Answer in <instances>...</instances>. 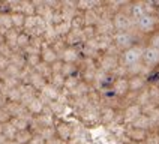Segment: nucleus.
Returning <instances> with one entry per match:
<instances>
[{"label": "nucleus", "instance_id": "obj_50", "mask_svg": "<svg viewBox=\"0 0 159 144\" xmlns=\"http://www.w3.org/2000/svg\"><path fill=\"white\" fill-rule=\"evenodd\" d=\"M156 15L159 17V6H158V9H156Z\"/></svg>", "mask_w": 159, "mask_h": 144}, {"label": "nucleus", "instance_id": "obj_8", "mask_svg": "<svg viewBox=\"0 0 159 144\" xmlns=\"http://www.w3.org/2000/svg\"><path fill=\"white\" fill-rule=\"evenodd\" d=\"M81 56L83 54H81V50H78V47H66V50L59 56V59L63 63H75V65H80Z\"/></svg>", "mask_w": 159, "mask_h": 144}, {"label": "nucleus", "instance_id": "obj_4", "mask_svg": "<svg viewBox=\"0 0 159 144\" xmlns=\"http://www.w3.org/2000/svg\"><path fill=\"white\" fill-rule=\"evenodd\" d=\"M143 65L149 69H155L159 66V48H155L152 45H146L144 54H143Z\"/></svg>", "mask_w": 159, "mask_h": 144}, {"label": "nucleus", "instance_id": "obj_44", "mask_svg": "<svg viewBox=\"0 0 159 144\" xmlns=\"http://www.w3.org/2000/svg\"><path fill=\"white\" fill-rule=\"evenodd\" d=\"M45 144H68V141H63V140H60V138H53L51 141H47Z\"/></svg>", "mask_w": 159, "mask_h": 144}, {"label": "nucleus", "instance_id": "obj_7", "mask_svg": "<svg viewBox=\"0 0 159 144\" xmlns=\"http://www.w3.org/2000/svg\"><path fill=\"white\" fill-rule=\"evenodd\" d=\"M56 137L60 138L63 141H71V138L74 137V126L65 120H57L56 125Z\"/></svg>", "mask_w": 159, "mask_h": 144}, {"label": "nucleus", "instance_id": "obj_32", "mask_svg": "<svg viewBox=\"0 0 159 144\" xmlns=\"http://www.w3.org/2000/svg\"><path fill=\"white\" fill-rule=\"evenodd\" d=\"M66 47H68V45H66L65 38H59V39H56V41L53 42V45H51V48H53V50L57 54H59V56H60V54H62L63 51L66 50Z\"/></svg>", "mask_w": 159, "mask_h": 144}, {"label": "nucleus", "instance_id": "obj_11", "mask_svg": "<svg viewBox=\"0 0 159 144\" xmlns=\"http://www.w3.org/2000/svg\"><path fill=\"white\" fill-rule=\"evenodd\" d=\"M147 87V78L141 75L129 77V92L131 93H140L141 90Z\"/></svg>", "mask_w": 159, "mask_h": 144}, {"label": "nucleus", "instance_id": "obj_42", "mask_svg": "<svg viewBox=\"0 0 159 144\" xmlns=\"http://www.w3.org/2000/svg\"><path fill=\"white\" fill-rule=\"evenodd\" d=\"M146 141H147V144H159V134H152V132H149Z\"/></svg>", "mask_w": 159, "mask_h": 144}, {"label": "nucleus", "instance_id": "obj_36", "mask_svg": "<svg viewBox=\"0 0 159 144\" xmlns=\"http://www.w3.org/2000/svg\"><path fill=\"white\" fill-rule=\"evenodd\" d=\"M26 60H27V65H29L30 68H33V69L42 62L41 56H38V54H36V56H26Z\"/></svg>", "mask_w": 159, "mask_h": 144}, {"label": "nucleus", "instance_id": "obj_29", "mask_svg": "<svg viewBox=\"0 0 159 144\" xmlns=\"http://www.w3.org/2000/svg\"><path fill=\"white\" fill-rule=\"evenodd\" d=\"M17 134H18V131L15 129V126L12 125L11 122L3 125V135L6 137V140H15Z\"/></svg>", "mask_w": 159, "mask_h": 144}, {"label": "nucleus", "instance_id": "obj_37", "mask_svg": "<svg viewBox=\"0 0 159 144\" xmlns=\"http://www.w3.org/2000/svg\"><path fill=\"white\" fill-rule=\"evenodd\" d=\"M11 114L8 113V110L3 107V108H0V123L2 125H5V123H8V122H11Z\"/></svg>", "mask_w": 159, "mask_h": 144}, {"label": "nucleus", "instance_id": "obj_25", "mask_svg": "<svg viewBox=\"0 0 159 144\" xmlns=\"http://www.w3.org/2000/svg\"><path fill=\"white\" fill-rule=\"evenodd\" d=\"M35 72H38V74H41L44 78H47V80H50L51 78V75H53V72H51V66L50 65H47V63L41 62L38 66L35 68Z\"/></svg>", "mask_w": 159, "mask_h": 144}, {"label": "nucleus", "instance_id": "obj_14", "mask_svg": "<svg viewBox=\"0 0 159 144\" xmlns=\"http://www.w3.org/2000/svg\"><path fill=\"white\" fill-rule=\"evenodd\" d=\"M36 122L41 128H54L57 125V120H56V116L53 113H42L41 116L36 117Z\"/></svg>", "mask_w": 159, "mask_h": 144}, {"label": "nucleus", "instance_id": "obj_47", "mask_svg": "<svg viewBox=\"0 0 159 144\" xmlns=\"http://www.w3.org/2000/svg\"><path fill=\"white\" fill-rule=\"evenodd\" d=\"M5 42H6V41H5V36H2V35H0V45H2V44H5Z\"/></svg>", "mask_w": 159, "mask_h": 144}, {"label": "nucleus", "instance_id": "obj_17", "mask_svg": "<svg viewBox=\"0 0 159 144\" xmlns=\"http://www.w3.org/2000/svg\"><path fill=\"white\" fill-rule=\"evenodd\" d=\"M41 59H42V62L47 63V65H50V66H51L54 62L60 60V59H59V54L56 53L51 47H48V48H45V50L41 51Z\"/></svg>", "mask_w": 159, "mask_h": 144}, {"label": "nucleus", "instance_id": "obj_49", "mask_svg": "<svg viewBox=\"0 0 159 144\" xmlns=\"http://www.w3.org/2000/svg\"><path fill=\"white\" fill-rule=\"evenodd\" d=\"M0 135H3V125L0 123Z\"/></svg>", "mask_w": 159, "mask_h": 144}, {"label": "nucleus", "instance_id": "obj_26", "mask_svg": "<svg viewBox=\"0 0 159 144\" xmlns=\"http://www.w3.org/2000/svg\"><path fill=\"white\" fill-rule=\"evenodd\" d=\"M11 123L15 126V129H17L18 132L30 129V122H27V120H24V119H20V117H14V119H11Z\"/></svg>", "mask_w": 159, "mask_h": 144}, {"label": "nucleus", "instance_id": "obj_18", "mask_svg": "<svg viewBox=\"0 0 159 144\" xmlns=\"http://www.w3.org/2000/svg\"><path fill=\"white\" fill-rule=\"evenodd\" d=\"M9 62H11V65L17 66L20 69H24L27 66V60H26L24 53H23V50H21V51H17V53H12V56L9 57Z\"/></svg>", "mask_w": 159, "mask_h": 144}, {"label": "nucleus", "instance_id": "obj_21", "mask_svg": "<svg viewBox=\"0 0 159 144\" xmlns=\"http://www.w3.org/2000/svg\"><path fill=\"white\" fill-rule=\"evenodd\" d=\"M80 71V65L75 63H63V69H62V75L65 78H69V77H75Z\"/></svg>", "mask_w": 159, "mask_h": 144}, {"label": "nucleus", "instance_id": "obj_43", "mask_svg": "<svg viewBox=\"0 0 159 144\" xmlns=\"http://www.w3.org/2000/svg\"><path fill=\"white\" fill-rule=\"evenodd\" d=\"M45 143H47V141H45L41 135H33V138L29 141V144H45Z\"/></svg>", "mask_w": 159, "mask_h": 144}, {"label": "nucleus", "instance_id": "obj_34", "mask_svg": "<svg viewBox=\"0 0 159 144\" xmlns=\"http://www.w3.org/2000/svg\"><path fill=\"white\" fill-rule=\"evenodd\" d=\"M17 45L20 50H24L27 45H30V36L27 35V33H24V32H21L17 39Z\"/></svg>", "mask_w": 159, "mask_h": 144}, {"label": "nucleus", "instance_id": "obj_16", "mask_svg": "<svg viewBox=\"0 0 159 144\" xmlns=\"http://www.w3.org/2000/svg\"><path fill=\"white\" fill-rule=\"evenodd\" d=\"M150 123H152V119L150 116H147V114H140V116L137 117L135 120L132 122V128H137V129H143V131H149V128H150Z\"/></svg>", "mask_w": 159, "mask_h": 144}, {"label": "nucleus", "instance_id": "obj_41", "mask_svg": "<svg viewBox=\"0 0 159 144\" xmlns=\"http://www.w3.org/2000/svg\"><path fill=\"white\" fill-rule=\"evenodd\" d=\"M9 65H11V62H9L8 57H5V56H2V54H0V72L6 71V68H8Z\"/></svg>", "mask_w": 159, "mask_h": 144}, {"label": "nucleus", "instance_id": "obj_35", "mask_svg": "<svg viewBox=\"0 0 159 144\" xmlns=\"http://www.w3.org/2000/svg\"><path fill=\"white\" fill-rule=\"evenodd\" d=\"M20 72L21 69L17 68V66H14V65H9L8 68H6V71L3 72L5 75H8V77H14V78H20Z\"/></svg>", "mask_w": 159, "mask_h": 144}, {"label": "nucleus", "instance_id": "obj_19", "mask_svg": "<svg viewBox=\"0 0 159 144\" xmlns=\"http://www.w3.org/2000/svg\"><path fill=\"white\" fill-rule=\"evenodd\" d=\"M44 108L45 105L41 102V99L39 98H35L30 104H29V107H27V111L32 114L33 117H38V116H41L42 113H44Z\"/></svg>", "mask_w": 159, "mask_h": 144}, {"label": "nucleus", "instance_id": "obj_15", "mask_svg": "<svg viewBox=\"0 0 159 144\" xmlns=\"http://www.w3.org/2000/svg\"><path fill=\"white\" fill-rule=\"evenodd\" d=\"M5 108L8 110V113L11 114V117H23L27 113V108L24 105H21L20 102H8Z\"/></svg>", "mask_w": 159, "mask_h": 144}, {"label": "nucleus", "instance_id": "obj_40", "mask_svg": "<svg viewBox=\"0 0 159 144\" xmlns=\"http://www.w3.org/2000/svg\"><path fill=\"white\" fill-rule=\"evenodd\" d=\"M62 69H63V62L62 60H57L51 65V72L53 74H62Z\"/></svg>", "mask_w": 159, "mask_h": 144}, {"label": "nucleus", "instance_id": "obj_3", "mask_svg": "<svg viewBox=\"0 0 159 144\" xmlns=\"http://www.w3.org/2000/svg\"><path fill=\"white\" fill-rule=\"evenodd\" d=\"M113 42L114 45L119 48V50H128V48H131L132 45L137 44V41H135V36L134 33L131 32H114L113 33Z\"/></svg>", "mask_w": 159, "mask_h": 144}, {"label": "nucleus", "instance_id": "obj_5", "mask_svg": "<svg viewBox=\"0 0 159 144\" xmlns=\"http://www.w3.org/2000/svg\"><path fill=\"white\" fill-rule=\"evenodd\" d=\"M110 89L116 98H125L126 95H129V78H116L113 80Z\"/></svg>", "mask_w": 159, "mask_h": 144}, {"label": "nucleus", "instance_id": "obj_45", "mask_svg": "<svg viewBox=\"0 0 159 144\" xmlns=\"http://www.w3.org/2000/svg\"><path fill=\"white\" fill-rule=\"evenodd\" d=\"M6 104H8V98H6L3 93H0V108H3Z\"/></svg>", "mask_w": 159, "mask_h": 144}, {"label": "nucleus", "instance_id": "obj_24", "mask_svg": "<svg viewBox=\"0 0 159 144\" xmlns=\"http://www.w3.org/2000/svg\"><path fill=\"white\" fill-rule=\"evenodd\" d=\"M65 77H63L62 74H53L51 75V78L48 80V83L53 86V87H56V89H59V90H62L65 89Z\"/></svg>", "mask_w": 159, "mask_h": 144}, {"label": "nucleus", "instance_id": "obj_2", "mask_svg": "<svg viewBox=\"0 0 159 144\" xmlns=\"http://www.w3.org/2000/svg\"><path fill=\"white\" fill-rule=\"evenodd\" d=\"M137 30L144 36H152L153 33L159 32V17L156 14L144 15L140 21H137Z\"/></svg>", "mask_w": 159, "mask_h": 144}, {"label": "nucleus", "instance_id": "obj_22", "mask_svg": "<svg viewBox=\"0 0 159 144\" xmlns=\"http://www.w3.org/2000/svg\"><path fill=\"white\" fill-rule=\"evenodd\" d=\"M20 12L26 17H33L36 15V8L33 2H20Z\"/></svg>", "mask_w": 159, "mask_h": 144}, {"label": "nucleus", "instance_id": "obj_23", "mask_svg": "<svg viewBox=\"0 0 159 144\" xmlns=\"http://www.w3.org/2000/svg\"><path fill=\"white\" fill-rule=\"evenodd\" d=\"M44 39L45 42H48L50 45H53V42L56 39H59V36H57V32H56V27L53 24H48L47 29H45V33H44Z\"/></svg>", "mask_w": 159, "mask_h": 144}, {"label": "nucleus", "instance_id": "obj_38", "mask_svg": "<svg viewBox=\"0 0 159 144\" xmlns=\"http://www.w3.org/2000/svg\"><path fill=\"white\" fill-rule=\"evenodd\" d=\"M12 53H14V51H12V48H11L6 42L0 45V54H2V56H5V57H8L9 59V57L12 56Z\"/></svg>", "mask_w": 159, "mask_h": 144}, {"label": "nucleus", "instance_id": "obj_20", "mask_svg": "<svg viewBox=\"0 0 159 144\" xmlns=\"http://www.w3.org/2000/svg\"><path fill=\"white\" fill-rule=\"evenodd\" d=\"M11 18H12V26H14V29L23 32L24 21H26V15H23L21 12H11Z\"/></svg>", "mask_w": 159, "mask_h": 144}, {"label": "nucleus", "instance_id": "obj_33", "mask_svg": "<svg viewBox=\"0 0 159 144\" xmlns=\"http://www.w3.org/2000/svg\"><path fill=\"white\" fill-rule=\"evenodd\" d=\"M80 83H81V78H80V77H77V75H75V77H69V78L65 80V89L71 92V90H74L78 86Z\"/></svg>", "mask_w": 159, "mask_h": 144}, {"label": "nucleus", "instance_id": "obj_51", "mask_svg": "<svg viewBox=\"0 0 159 144\" xmlns=\"http://www.w3.org/2000/svg\"><path fill=\"white\" fill-rule=\"evenodd\" d=\"M158 86H159V83H158Z\"/></svg>", "mask_w": 159, "mask_h": 144}, {"label": "nucleus", "instance_id": "obj_12", "mask_svg": "<svg viewBox=\"0 0 159 144\" xmlns=\"http://www.w3.org/2000/svg\"><path fill=\"white\" fill-rule=\"evenodd\" d=\"M126 137L131 138L132 141H137V143H141L147 138L149 132L147 131H143V129H137V128H132V126H128L126 128Z\"/></svg>", "mask_w": 159, "mask_h": 144}, {"label": "nucleus", "instance_id": "obj_10", "mask_svg": "<svg viewBox=\"0 0 159 144\" xmlns=\"http://www.w3.org/2000/svg\"><path fill=\"white\" fill-rule=\"evenodd\" d=\"M146 14V8H144V2H132L129 3V17L132 18L134 21H140Z\"/></svg>", "mask_w": 159, "mask_h": 144}, {"label": "nucleus", "instance_id": "obj_39", "mask_svg": "<svg viewBox=\"0 0 159 144\" xmlns=\"http://www.w3.org/2000/svg\"><path fill=\"white\" fill-rule=\"evenodd\" d=\"M147 45H152V47H155V48H159V32L153 33V35L149 38Z\"/></svg>", "mask_w": 159, "mask_h": 144}, {"label": "nucleus", "instance_id": "obj_46", "mask_svg": "<svg viewBox=\"0 0 159 144\" xmlns=\"http://www.w3.org/2000/svg\"><path fill=\"white\" fill-rule=\"evenodd\" d=\"M3 144H18V143L15 141V140H6V141H5Z\"/></svg>", "mask_w": 159, "mask_h": 144}, {"label": "nucleus", "instance_id": "obj_9", "mask_svg": "<svg viewBox=\"0 0 159 144\" xmlns=\"http://www.w3.org/2000/svg\"><path fill=\"white\" fill-rule=\"evenodd\" d=\"M122 111H123V125H132L134 120L143 113V108L137 104H132Z\"/></svg>", "mask_w": 159, "mask_h": 144}, {"label": "nucleus", "instance_id": "obj_27", "mask_svg": "<svg viewBox=\"0 0 159 144\" xmlns=\"http://www.w3.org/2000/svg\"><path fill=\"white\" fill-rule=\"evenodd\" d=\"M33 132L30 131V129H27V131H21V132H18L17 137H15V141L18 144H29V141L33 138Z\"/></svg>", "mask_w": 159, "mask_h": 144}, {"label": "nucleus", "instance_id": "obj_13", "mask_svg": "<svg viewBox=\"0 0 159 144\" xmlns=\"http://www.w3.org/2000/svg\"><path fill=\"white\" fill-rule=\"evenodd\" d=\"M27 84H30V86H32L36 92H41V90H42L45 86L48 84V80H47V78H44L41 74L33 72V74L29 77V83H27Z\"/></svg>", "mask_w": 159, "mask_h": 144}, {"label": "nucleus", "instance_id": "obj_1", "mask_svg": "<svg viewBox=\"0 0 159 144\" xmlns=\"http://www.w3.org/2000/svg\"><path fill=\"white\" fill-rule=\"evenodd\" d=\"M147 44L143 42H137L135 45H132L131 48L122 51L120 57H119V65H122L125 68H131L137 63L143 62V54H144V48Z\"/></svg>", "mask_w": 159, "mask_h": 144}, {"label": "nucleus", "instance_id": "obj_6", "mask_svg": "<svg viewBox=\"0 0 159 144\" xmlns=\"http://www.w3.org/2000/svg\"><path fill=\"white\" fill-rule=\"evenodd\" d=\"M96 63H98V69L107 72V74H111V72L119 66V57H113V56H108V54H102L96 60Z\"/></svg>", "mask_w": 159, "mask_h": 144}, {"label": "nucleus", "instance_id": "obj_30", "mask_svg": "<svg viewBox=\"0 0 159 144\" xmlns=\"http://www.w3.org/2000/svg\"><path fill=\"white\" fill-rule=\"evenodd\" d=\"M0 26L5 27L6 30H11L14 29L12 26V18H11V12H0Z\"/></svg>", "mask_w": 159, "mask_h": 144}, {"label": "nucleus", "instance_id": "obj_48", "mask_svg": "<svg viewBox=\"0 0 159 144\" xmlns=\"http://www.w3.org/2000/svg\"><path fill=\"white\" fill-rule=\"evenodd\" d=\"M5 89V84H3V81L0 80V93H2V90Z\"/></svg>", "mask_w": 159, "mask_h": 144}, {"label": "nucleus", "instance_id": "obj_31", "mask_svg": "<svg viewBox=\"0 0 159 144\" xmlns=\"http://www.w3.org/2000/svg\"><path fill=\"white\" fill-rule=\"evenodd\" d=\"M35 27H38V17H36V15H33V17H26L23 32H24V33H29V32H32Z\"/></svg>", "mask_w": 159, "mask_h": 144}, {"label": "nucleus", "instance_id": "obj_28", "mask_svg": "<svg viewBox=\"0 0 159 144\" xmlns=\"http://www.w3.org/2000/svg\"><path fill=\"white\" fill-rule=\"evenodd\" d=\"M35 135H41L45 141H51L53 138H56V126L54 128H41L39 132Z\"/></svg>", "mask_w": 159, "mask_h": 144}]
</instances>
